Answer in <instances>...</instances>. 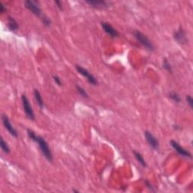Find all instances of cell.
Masks as SVG:
<instances>
[{
    "label": "cell",
    "mask_w": 193,
    "mask_h": 193,
    "mask_svg": "<svg viewBox=\"0 0 193 193\" xmlns=\"http://www.w3.org/2000/svg\"><path fill=\"white\" fill-rule=\"evenodd\" d=\"M34 142L37 143L39 144V149H40L41 152L43 154L45 158L47 159L48 162H53V155L51 153V150L50 149L48 144L46 142L45 140L41 136H36V138L34 140Z\"/></svg>",
    "instance_id": "1"
},
{
    "label": "cell",
    "mask_w": 193,
    "mask_h": 193,
    "mask_svg": "<svg viewBox=\"0 0 193 193\" xmlns=\"http://www.w3.org/2000/svg\"><path fill=\"white\" fill-rule=\"evenodd\" d=\"M135 39H137V42L139 43L142 45L144 47H145L149 51H154L155 47L153 45V44L152 43L151 41L149 40V39L146 36V35H144V33H142L141 32L138 31V30H136L134 33Z\"/></svg>",
    "instance_id": "2"
},
{
    "label": "cell",
    "mask_w": 193,
    "mask_h": 193,
    "mask_svg": "<svg viewBox=\"0 0 193 193\" xmlns=\"http://www.w3.org/2000/svg\"><path fill=\"white\" fill-rule=\"evenodd\" d=\"M21 101H22L23 107H24V110L25 113H26V117L32 121L35 120V115H34L33 110L32 108V106L30 105L29 100L25 94H23L21 96Z\"/></svg>",
    "instance_id": "3"
},
{
    "label": "cell",
    "mask_w": 193,
    "mask_h": 193,
    "mask_svg": "<svg viewBox=\"0 0 193 193\" xmlns=\"http://www.w3.org/2000/svg\"><path fill=\"white\" fill-rule=\"evenodd\" d=\"M24 5L25 6H26V8L29 11H30L33 15H35L39 17H42V16H43L42 10L39 8L37 2L31 1V0H26V1L24 2Z\"/></svg>",
    "instance_id": "4"
},
{
    "label": "cell",
    "mask_w": 193,
    "mask_h": 193,
    "mask_svg": "<svg viewBox=\"0 0 193 193\" xmlns=\"http://www.w3.org/2000/svg\"><path fill=\"white\" fill-rule=\"evenodd\" d=\"M76 69L80 74L82 75L84 77L86 78L87 82H88L91 85H97V80H96V78L94 77L92 74H91V73H89L86 69H85V68H83L79 65H76Z\"/></svg>",
    "instance_id": "5"
},
{
    "label": "cell",
    "mask_w": 193,
    "mask_h": 193,
    "mask_svg": "<svg viewBox=\"0 0 193 193\" xmlns=\"http://www.w3.org/2000/svg\"><path fill=\"white\" fill-rule=\"evenodd\" d=\"M144 135L145 138H146V140L149 146H151L153 149H158V148H159V142L157 140L156 137H155L151 132L148 131V130L144 132Z\"/></svg>",
    "instance_id": "6"
},
{
    "label": "cell",
    "mask_w": 193,
    "mask_h": 193,
    "mask_svg": "<svg viewBox=\"0 0 193 193\" xmlns=\"http://www.w3.org/2000/svg\"><path fill=\"white\" fill-rule=\"evenodd\" d=\"M171 145L179 155H182V156L185 157V158H192V155H191V153L187 151V150H186L184 148L182 147V146H180L177 142H176L175 140H171Z\"/></svg>",
    "instance_id": "7"
},
{
    "label": "cell",
    "mask_w": 193,
    "mask_h": 193,
    "mask_svg": "<svg viewBox=\"0 0 193 193\" xmlns=\"http://www.w3.org/2000/svg\"><path fill=\"white\" fill-rule=\"evenodd\" d=\"M2 120L3 125L5 126V128L8 130V131L9 132L10 134L13 137H17V130H15V128H14L13 125L11 124L9 119L6 115H3L2 116Z\"/></svg>",
    "instance_id": "8"
},
{
    "label": "cell",
    "mask_w": 193,
    "mask_h": 193,
    "mask_svg": "<svg viewBox=\"0 0 193 193\" xmlns=\"http://www.w3.org/2000/svg\"><path fill=\"white\" fill-rule=\"evenodd\" d=\"M174 37L175 40H176L179 44L185 45L188 43V39H187L185 31H184L181 27L174 33Z\"/></svg>",
    "instance_id": "9"
},
{
    "label": "cell",
    "mask_w": 193,
    "mask_h": 193,
    "mask_svg": "<svg viewBox=\"0 0 193 193\" xmlns=\"http://www.w3.org/2000/svg\"><path fill=\"white\" fill-rule=\"evenodd\" d=\"M85 2L91 5L93 8H100V9L108 8L109 5H110L107 2L103 1V0H86Z\"/></svg>",
    "instance_id": "10"
},
{
    "label": "cell",
    "mask_w": 193,
    "mask_h": 193,
    "mask_svg": "<svg viewBox=\"0 0 193 193\" xmlns=\"http://www.w3.org/2000/svg\"><path fill=\"white\" fill-rule=\"evenodd\" d=\"M101 26L102 27H103V30H104L109 35L112 37V38H115V37L119 36V32H118L110 24L106 22H103L101 24Z\"/></svg>",
    "instance_id": "11"
},
{
    "label": "cell",
    "mask_w": 193,
    "mask_h": 193,
    "mask_svg": "<svg viewBox=\"0 0 193 193\" xmlns=\"http://www.w3.org/2000/svg\"><path fill=\"white\" fill-rule=\"evenodd\" d=\"M8 27L11 31L15 32L18 30L19 26L18 24L17 23V21H15L13 17H9L8 19Z\"/></svg>",
    "instance_id": "12"
},
{
    "label": "cell",
    "mask_w": 193,
    "mask_h": 193,
    "mask_svg": "<svg viewBox=\"0 0 193 193\" xmlns=\"http://www.w3.org/2000/svg\"><path fill=\"white\" fill-rule=\"evenodd\" d=\"M33 94H34V97H35V101H36V103H38L39 106L40 107L41 109L43 108L44 107L43 99H42V95H41V94L39 93V92L37 90V89H35V90L33 91Z\"/></svg>",
    "instance_id": "13"
},
{
    "label": "cell",
    "mask_w": 193,
    "mask_h": 193,
    "mask_svg": "<svg viewBox=\"0 0 193 193\" xmlns=\"http://www.w3.org/2000/svg\"><path fill=\"white\" fill-rule=\"evenodd\" d=\"M133 153H134V155L136 159L137 160V162H138L139 163L143 166V167H146V166H147V164H146V161H145L144 158L143 157V155H141L140 153H138V152H137V151H134Z\"/></svg>",
    "instance_id": "14"
},
{
    "label": "cell",
    "mask_w": 193,
    "mask_h": 193,
    "mask_svg": "<svg viewBox=\"0 0 193 193\" xmlns=\"http://www.w3.org/2000/svg\"><path fill=\"white\" fill-rule=\"evenodd\" d=\"M0 146H1L2 149V151L4 152L5 153H10V149H9V146H8L7 143L3 140V138H1L0 140Z\"/></svg>",
    "instance_id": "15"
},
{
    "label": "cell",
    "mask_w": 193,
    "mask_h": 193,
    "mask_svg": "<svg viewBox=\"0 0 193 193\" xmlns=\"http://www.w3.org/2000/svg\"><path fill=\"white\" fill-rule=\"evenodd\" d=\"M169 97L171 98L173 101H174L175 103H180V101H181V99H180V96H179L177 93H176V92H173L170 93Z\"/></svg>",
    "instance_id": "16"
},
{
    "label": "cell",
    "mask_w": 193,
    "mask_h": 193,
    "mask_svg": "<svg viewBox=\"0 0 193 193\" xmlns=\"http://www.w3.org/2000/svg\"><path fill=\"white\" fill-rule=\"evenodd\" d=\"M76 90H77L78 93L80 94V95L85 98L88 97V94H87V93L85 92V90L83 88V87L79 86V85H76Z\"/></svg>",
    "instance_id": "17"
},
{
    "label": "cell",
    "mask_w": 193,
    "mask_h": 193,
    "mask_svg": "<svg viewBox=\"0 0 193 193\" xmlns=\"http://www.w3.org/2000/svg\"><path fill=\"white\" fill-rule=\"evenodd\" d=\"M163 67L166 69V70L168 71V72L170 73L172 72V67H171V65L169 64V62L167 61V60L166 58L164 59V60Z\"/></svg>",
    "instance_id": "18"
},
{
    "label": "cell",
    "mask_w": 193,
    "mask_h": 193,
    "mask_svg": "<svg viewBox=\"0 0 193 193\" xmlns=\"http://www.w3.org/2000/svg\"><path fill=\"white\" fill-rule=\"evenodd\" d=\"M41 19H42V23H43V24L45 25V26H50V25H51V20L48 18V17H46V16L43 15L42 17H41Z\"/></svg>",
    "instance_id": "19"
},
{
    "label": "cell",
    "mask_w": 193,
    "mask_h": 193,
    "mask_svg": "<svg viewBox=\"0 0 193 193\" xmlns=\"http://www.w3.org/2000/svg\"><path fill=\"white\" fill-rule=\"evenodd\" d=\"M186 100L187 103H188V104L189 105L190 108L192 109V107H193V100H192V96H191L190 95L186 96Z\"/></svg>",
    "instance_id": "20"
},
{
    "label": "cell",
    "mask_w": 193,
    "mask_h": 193,
    "mask_svg": "<svg viewBox=\"0 0 193 193\" xmlns=\"http://www.w3.org/2000/svg\"><path fill=\"white\" fill-rule=\"evenodd\" d=\"M54 82H56L57 85H58L59 86H61L62 82H61V79H60V78L59 77V76H54Z\"/></svg>",
    "instance_id": "21"
},
{
    "label": "cell",
    "mask_w": 193,
    "mask_h": 193,
    "mask_svg": "<svg viewBox=\"0 0 193 193\" xmlns=\"http://www.w3.org/2000/svg\"><path fill=\"white\" fill-rule=\"evenodd\" d=\"M5 11H6V8H5V5L2 4V3H0V12H2V13H4V12H5Z\"/></svg>",
    "instance_id": "22"
},
{
    "label": "cell",
    "mask_w": 193,
    "mask_h": 193,
    "mask_svg": "<svg viewBox=\"0 0 193 193\" xmlns=\"http://www.w3.org/2000/svg\"><path fill=\"white\" fill-rule=\"evenodd\" d=\"M55 4L58 5V7L60 10L63 9V6H62V2L60 1H55Z\"/></svg>",
    "instance_id": "23"
}]
</instances>
